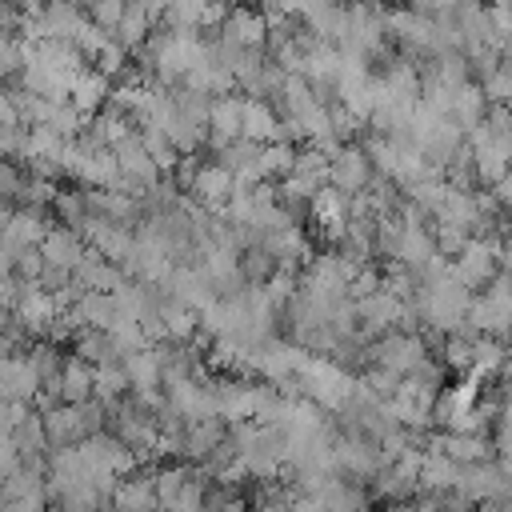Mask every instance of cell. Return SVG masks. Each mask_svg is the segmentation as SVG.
I'll return each instance as SVG.
<instances>
[{
	"label": "cell",
	"instance_id": "obj_1",
	"mask_svg": "<svg viewBox=\"0 0 512 512\" xmlns=\"http://www.w3.org/2000/svg\"><path fill=\"white\" fill-rule=\"evenodd\" d=\"M368 352V360L376 364V368H384V372H392V376H408L424 356H428V344L420 340V336H404V332H384L376 344H368L364 348Z\"/></svg>",
	"mask_w": 512,
	"mask_h": 512
},
{
	"label": "cell",
	"instance_id": "obj_2",
	"mask_svg": "<svg viewBox=\"0 0 512 512\" xmlns=\"http://www.w3.org/2000/svg\"><path fill=\"white\" fill-rule=\"evenodd\" d=\"M372 164L364 156L360 144H344L332 160H328V188H336L340 196H360L372 184Z\"/></svg>",
	"mask_w": 512,
	"mask_h": 512
},
{
	"label": "cell",
	"instance_id": "obj_3",
	"mask_svg": "<svg viewBox=\"0 0 512 512\" xmlns=\"http://www.w3.org/2000/svg\"><path fill=\"white\" fill-rule=\"evenodd\" d=\"M36 392H40V376L32 372V364H28L24 352L0 360V400H8V404H28V408H32Z\"/></svg>",
	"mask_w": 512,
	"mask_h": 512
},
{
	"label": "cell",
	"instance_id": "obj_4",
	"mask_svg": "<svg viewBox=\"0 0 512 512\" xmlns=\"http://www.w3.org/2000/svg\"><path fill=\"white\" fill-rule=\"evenodd\" d=\"M88 244L80 240V232L72 228H48V236L40 240V256H44V268H60V272H76V264L84 260Z\"/></svg>",
	"mask_w": 512,
	"mask_h": 512
},
{
	"label": "cell",
	"instance_id": "obj_5",
	"mask_svg": "<svg viewBox=\"0 0 512 512\" xmlns=\"http://www.w3.org/2000/svg\"><path fill=\"white\" fill-rule=\"evenodd\" d=\"M228 196H232V172L220 168L216 160H212V164H200V172H196V180H192V200L204 204L212 216H224Z\"/></svg>",
	"mask_w": 512,
	"mask_h": 512
},
{
	"label": "cell",
	"instance_id": "obj_6",
	"mask_svg": "<svg viewBox=\"0 0 512 512\" xmlns=\"http://www.w3.org/2000/svg\"><path fill=\"white\" fill-rule=\"evenodd\" d=\"M48 228H52V220H48L44 208H12V220H8V228H4L0 240H4L12 252H20V248H40V240L48 236Z\"/></svg>",
	"mask_w": 512,
	"mask_h": 512
},
{
	"label": "cell",
	"instance_id": "obj_7",
	"mask_svg": "<svg viewBox=\"0 0 512 512\" xmlns=\"http://www.w3.org/2000/svg\"><path fill=\"white\" fill-rule=\"evenodd\" d=\"M40 424H44L48 448H76L88 440V432L80 424V408H72V404H56V408L40 412Z\"/></svg>",
	"mask_w": 512,
	"mask_h": 512
},
{
	"label": "cell",
	"instance_id": "obj_8",
	"mask_svg": "<svg viewBox=\"0 0 512 512\" xmlns=\"http://www.w3.org/2000/svg\"><path fill=\"white\" fill-rule=\"evenodd\" d=\"M216 32L224 40H232L236 48H264V40H268V24L256 8H228L224 24Z\"/></svg>",
	"mask_w": 512,
	"mask_h": 512
},
{
	"label": "cell",
	"instance_id": "obj_9",
	"mask_svg": "<svg viewBox=\"0 0 512 512\" xmlns=\"http://www.w3.org/2000/svg\"><path fill=\"white\" fill-rule=\"evenodd\" d=\"M240 120H244V100H236V96L212 100V108H208V140L204 144H212L220 152L224 144L240 140Z\"/></svg>",
	"mask_w": 512,
	"mask_h": 512
},
{
	"label": "cell",
	"instance_id": "obj_10",
	"mask_svg": "<svg viewBox=\"0 0 512 512\" xmlns=\"http://www.w3.org/2000/svg\"><path fill=\"white\" fill-rule=\"evenodd\" d=\"M108 96H112V80L108 76H100L96 68H88V72H80L76 80H72V92H68V104L84 116V120H92L104 104H108Z\"/></svg>",
	"mask_w": 512,
	"mask_h": 512
},
{
	"label": "cell",
	"instance_id": "obj_11",
	"mask_svg": "<svg viewBox=\"0 0 512 512\" xmlns=\"http://www.w3.org/2000/svg\"><path fill=\"white\" fill-rule=\"evenodd\" d=\"M224 440H228V424H224V420H216V416L196 420V424H188L184 436H180V456L200 464V460H204L216 444H224Z\"/></svg>",
	"mask_w": 512,
	"mask_h": 512
},
{
	"label": "cell",
	"instance_id": "obj_12",
	"mask_svg": "<svg viewBox=\"0 0 512 512\" xmlns=\"http://www.w3.org/2000/svg\"><path fill=\"white\" fill-rule=\"evenodd\" d=\"M112 508L116 512H148V508H160L156 504V488H152V472H132L116 484L112 492Z\"/></svg>",
	"mask_w": 512,
	"mask_h": 512
},
{
	"label": "cell",
	"instance_id": "obj_13",
	"mask_svg": "<svg viewBox=\"0 0 512 512\" xmlns=\"http://www.w3.org/2000/svg\"><path fill=\"white\" fill-rule=\"evenodd\" d=\"M276 124H280V116L272 112V104H268V100H244L240 140H252V144H272V140H276Z\"/></svg>",
	"mask_w": 512,
	"mask_h": 512
},
{
	"label": "cell",
	"instance_id": "obj_14",
	"mask_svg": "<svg viewBox=\"0 0 512 512\" xmlns=\"http://www.w3.org/2000/svg\"><path fill=\"white\" fill-rule=\"evenodd\" d=\"M60 404H72V408H80V404H88L92 400V368L84 364V360H76V356H68L64 360V368H60Z\"/></svg>",
	"mask_w": 512,
	"mask_h": 512
},
{
	"label": "cell",
	"instance_id": "obj_15",
	"mask_svg": "<svg viewBox=\"0 0 512 512\" xmlns=\"http://www.w3.org/2000/svg\"><path fill=\"white\" fill-rule=\"evenodd\" d=\"M124 376H128V388L132 392H144V388H156L160 384V348H140V352H128L120 360Z\"/></svg>",
	"mask_w": 512,
	"mask_h": 512
},
{
	"label": "cell",
	"instance_id": "obj_16",
	"mask_svg": "<svg viewBox=\"0 0 512 512\" xmlns=\"http://www.w3.org/2000/svg\"><path fill=\"white\" fill-rule=\"evenodd\" d=\"M484 112H488V100H484L480 84L456 88V96H452V116H448V120H452L460 132H472V128L484 120Z\"/></svg>",
	"mask_w": 512,
	"mask_h": 512
},
{
	"label": "cell",
	"instance_id": "obj_17",
	"mask_svg": "<svg viewBox=\"0 0 512 512\" xmlns=\"http://www.w3.org/2000/svg\"><path fill=\"white\" fill-rule=\"evenodd\" d=\"M76 348V360H84L88 368H100V364H120V352L112 344L108 332H92V328H80V336L72 340Z\"/></svg>",
	"mask_w": 512,
	"mask_h": 512
},
{
	"label": "cell",
	"instance_id": "obj_18",
	"mask_svg": "<svg viewBox=\"0 0 512 512\" xmlns=\"http://www.w3.org/2000/svg\"><path fill=\"white\" fill-rule=\"evenodd\" d=\"M456 476H460V468H456L452 460L424 452V468H420V492H428V496H448V492H456Z\"/></svg>",
	"mask_w": 512,
	"mask_h": 512
},
{
	"label": "cell",
	"instance_id": "obj_19",
	"mask_svg": "<svg viewBox=\"0 0 512 512\" xmlns=\"http://www.w3.org/2000/svg\"><path fill=\"white\" fill-rule=\"evenodd\" d=\"M432 256H436V244H432V228H404V232H400V248H396V260H392V264L424 268Z\"/></svg>",
	"mask_w": 512,
	"mask_h": 512
},
{
	"label": "cell",
	"instance_id": "obj_20",
	"mask_svg": "<svg viewBox=\"0 0 512 512\" xmlns=\"http://www.w3.org/2000/svg\"><path fill=\"white\" fill-rule=\"evenodd\" d=\"M160 320H164V332H168V344H184V340H196V328H200V312L176 304L164 296L160 304Z\"/></svg>",
	"mask_w": 512,
	"mask_h": 512
},
{
	"label": "cell",
	"instance_id": "obj_21",
	"mask_svg": "<svg viewBox=\"0 0 512 512\" xmlns=\"http://www.w3.org/2000/svg\"><path fill=\"white\" fill-rule=\"evenodd\" d=\"M292 164H296V148H292V144H280V140H272V144H260L256 168H260V176H264L268 184L284 180V176L292 172Z\"/></svg>",
	"mask_w": 512,
	"mask_h": 512
},
{
	"label": "cell",
	"instance_id": "obj_22",
	"mask_svg": "<svg viewBox=\"0 0 512 512\" xmlns=\"http://www.w3.org/2000/svg\"><path fill=\"white\" fill-rule=\"evenodd\" d=\"M192 476H196V472H192V464H160V468L152 472L156 504H160V508H168V504L180 496V488H184Z\"/></svg>",
	"mask_w": 512,
	"mask_h": 512
},
{
	"label": "cell",
	"instance_id": "obj_23",
	"mask_svg": "<svg viewBox=\"0 0 512 512\" xmlns=\"http://www.w3.org/2000/svg\"><path fill=\"white\" fill-rule=\"evenodd\" d=\"M316 104H320V96L312 92V84H308L304 76H288V80H284V88H280V108H284V116L300 120V116L312 112Z\"/></svg>",
	"mask_w": 512,
	"mask_h": 512
},
{
	"label": "cell",
	"instance_id": "obj_24",
	"mask_svg": "<svg viewBox=\"0 0 512 512\" xmlns=\"http://www.w3.org/2000/svg\"><path fill=\"white\" fill-rule=\"evenodd\" d=\"M272 276H276V260H272V252H264L260 244L248 248V252H240V280H244V284L264 288Z\"/></svg>",
	"mask_w": 512,
	"mask_h": 512
},
{
	"label": "cell",
	"instance_id": "obj_25",
	"mask_svg": "<svg viewBox=\"0 0 512 512\" xmlns=\"http://www.w3.org/2000/svg\"><path fill=\"white\" fill-rule=\"evenodd\" d=\"M28 364H32V372L40 376V384H48V380H60V368H64V352L56 348V344H48V340H36L28 352Z\"/></svg>",
	"mask_w": 512,
	"mask_h": 512
},
{
	"label": "cell",
	"instance_id": "obj_26",
	"mask_svg": "<svg viewBox=\"0 0 512 512\" xmlns=\"http://www.w3.org/2000/svg\"><path fill=\"white\" fill-rule=\"evenodd\" d=\"M440 364L448 368V372H472V336H464V332H448L444 336V344H440Z\"/></svg>",
	"mask_w": 512,
	"mask_h": 512
},
{
	"label": "cell",
	"instance_id": "obj_27",
	"mask_svg": "<svg viewBox=\"0 0 512 512\" xmlns=\"http://www.w3.org/2000/svg\"><path fill=\"white\" fill-rule=\"evenodd\" d=\"M216 156H220L216 164H220V168H228V172L236 176L240 168L256 164V156H260V144H252V140H232V144H224Z\"/></svg>",
	"mask_w": 512,
	"mask_h": 512
},
{
	"label": "cell",
	"instance_id": "obj_28",
	"mask_svg": "<svg viewBox=\"0 0 512 512\" xmlns=\"http://www.w3.org/2000/svg\"><path fill=\"white\" fill-rule=\"evenodd\" d=\"M124 8H128V4H120V0H100V4H92L84 16H88L100 32H108V36H112V32H116V24L124 20Z\"/></svg>",
	"mask_w": 512,
	"mask_h": 512
},
{
	"label": "cell",
	"instance_id": "obj_29",
	"mask_svg": "<svg viewBox=\"0 0 512 512\" xmlns=\"http://www.w3.org/2000/svg\"><path fill=\"white\" fill-rule=\"evenodd\" d=\"M24 72V40L16 36H0V80Z\"/></svg>",
	"mask_w": 512,
	"mask_h": 512
},
{
	"label": "cell",
	"instance_id": "obj_30",
	"mask_svg": "<svg viewBox=\"0 0 512 512\" xmlns=\"http://www.w3.org/2000/svg\"><path fill=\"white\" fill-rule=\"evenodd\" d=\"M20 192H24V172L12 160H0V204H8Z\"/></svg>",
	"mask_w": 512,
	"mask_h": 512
},
{
	"label": "cell",
	"instance_id": "obj_31",
	"mask_svg": "<svg viewBox=\"0 0 512 512\" xmlns=\"http://www.w3.org/2000/svg\"><path fill=\"white\" fill-rule=\"evenodd\" d=\"M200 156H180L176 160V168H172V184L176 188H192V180H196V172H200Z\"/></svg>",
	"mask_w": 512,
	"mask_h": 512
},
{
	"label": "cell",
	"instance_id": "obj_32",
	"mask_svg": "<svg viewBox=\"0 0 512 512\" xmlns=\"http://www.w3.org/2000/svg\"><path fill=\"white\" fill-rule=\"evenodd\" d=\"M20 300V280L16 276H0V312H12Z\"/></svg>",
	"mask_w": 512,
	"mask_h": 512
},
{
	"label": "cell",
	"instance_id": "obj_33",
	"mask_svg": "<svg viewBox=\"0 0 512 512\" xmlns=\"http://www.w3.org/2000/svg\"><path fill=\"white\" fill-rule=\"evenodd\" d=\"M488 196H492V200H496L504 212H512V168H508V172H504V176L492 184V192H488Z\"/></svg>",
	"mask_w": 512,
	"mask_h": 512
},
{
	"label": "cell",
	"instance_id": "obj_34",
	"mask_svg": "<svg viewBox=\"0 0 512 512\" xmlns=\"http://www.w3.org/2000/svg\"><path fill=\"white\" fill-rule=\"evenodd\" d=\"M0 128H20L16 108H12V96H8V88H4V84H0Z\"/></svg>",
	"mask_w": 512,
	"mask_h": 512
},
{
	"label": "cell",
	"instance_id": "obj_35",
	"mask_svg": "<svg viewBox=\"0 0 512 512\" xmlns=\"http://www.w3.org/2000/svg\"><path fill=\"white\" fill-rule=\"evenodd\" d=\"M8 220H12V208H8V204H0V236H4V228H8Z\"/></svg>",
	"mask_w": 512,
	"mask_h": 512
},
{
	"label": "cell",
	"instance_id": "obj_36",
	"mask_svg": "<svg viewBox=\"0 0 512 512\" xmlns=\"http://www.w3.org/2000/svg\"><path fill=\"white\" fill-rule=\"evenodd\" d=\"M224 512H248V504H244V500H240V496H236V500H232V504H228V508H224Z\"/></svg>",
	"mask_w": 512,
	"mask_h": 512
},
{
	"label": "cell",
	"instance_id": "obj_37",
	"mask_svg": "<svg viewBox=\"0 0 512 512\" xmlns=\"http://www.w3.org/2000/svg\"><path fill=\"white\" fill-rule=\"evenodd\" d=\"M148 512H164V508H148Z\"/></svg>",
	"mask_w": 512,
	"mask_h": 512
},
{
	"label": "cell",
	"instance_id": "obj_38",
	"mask_svg": "<svg viewBox=\"0 0 512 512\" xmlns=\"http://www.w3.org/2000/svg\"><path fill=\"white\" fill-rule=\"evenodd\" d=\"M0 496H4V480H0Z\"/></svg>",
	"mask_w": 512,
	"mask_h": 512
},
{
	"label": "cell",
	"instance_id": "obj_39",
	"mask_svg": "<svg viewBox=\"0 0 512 512\" xmlns=\"http://www.w3.org/2000/svg\"><path fill=\"white\" fill-rule=\"evenodd\" d=\"M504 396H508V400H512V388H508V392H504Z\"/></svg>",
	"mask_w": 512,
	"mask_h": 512
}]
</instances>
